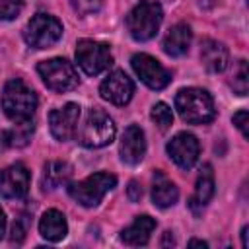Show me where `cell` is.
<instances>
[{
  "instance_id": "cell-1",
  "label": "cell",
  "mask_w": 249,
  "mask_h": 249,
  "mask_svg": "<svg viewBox=\"0 0 249 249\" xmlns=\"http://www.w3.org/2000/svg\"><path fill=\"white\" fill-rule=\"evenodd\" d=\"M2 109L10 121L29 123L37 111V95L23 80L14 78L2 89Z\"/></svg>"
},
{
  "instance_id": "cell-2",
  "label": "cell",
  "mask_w": 249,
  "mask_h": 249,
  "mask_svg": "<svg viewBox=\"0 0 249 249\" xmlns=\"http://www.w3.org/2000/svg\"><path fill=\"white\" fill-rule=\"evenodd\" d=\"M175 109L191 124H206L216 117L214 99L206 89L183 88L175 95Z\"/></svg>"
},
{
  "instance_id": "cell-3",
  "label": "cell",
  "mask_w": 249,
  "mask_h": 249,
  "mask_svg": "<svg viewBox=\"0 0 249 249\" xmlns=\"http://www.w3.org/2000/svg\"><path fill=\"white\" fill-rule=\"evenodd\" d=\"M163 19V10L156 0H140L126 16V29L132 39L148 41L152 39Z\"/></svg>"
},
{
  "instance_id": "cell-4",
  "label": "cell",
  "mask_w": 249,
  "mask_h": 249,
  "mask_svg": "<svg viewBox=\"0 0 249 249\" xmlns=\"http://www.w3.org/2000/svg\"><path fill=\"white\" fill-rule=\"evenodd\" d=\"M115 132L117 128L113 119L99 107H93L88 111L82 126L76 132V138L86 148H103L113 142Z\"/></svg>"
},
{
  "instance_id": "cell-5",
  "label": "cell",
  "mask_w": 249,
  "mask_h": 249,
  "mask_svg": "<svg viewBox=\"0 0 249 249\" xmlns=\"http://www.w3.org/2000/svg\"><path fill=\"white\" fill-rule=\"evenodd\" d=\"M117 187V177L113 173H105V171H99V173H93L89 177H86L84 181H78V183H70L68 185V195L82 206L86 208H93L97 206L103 196Z\"/></svg>"
},
{
  "instance_id": "cell-6",
  "label": "cell",
  "mask_w": 249,
  "mask_h": 249,
  "mask_svg": "<svg viewBox=\"0 0 249 249\" xmlns=\"http://www.w3.org/2000/svg\"><path fill=\"white\" fill-rule=\"evenodd\" d=\"M62 37V23L49 14H37L29 19L23 39L33 49H49Z\"/></svg>"
},
{
  "instance_id": "cell-7",
  "label": "cell",
  "mask_w": 249,
  "mask_h": 249,
  "mask_svg": "<svg viewBox=\"0 0 249 249\" xmlns=\"http://www.w3.org/2000/svg\"><path fill=\"white\" fill-rule=\"evenodd\" d=\"M37 72L43 78L45 86L53 91H70L80 82V78L76 74V68L66 58L43 60V62H39Z\"/></svg>"
},
{
  "instance_id": "cell-8",
  "label": "cell",
  "mask_w": 249,
  "mask_h": 249,
  "mask_svg": "<svg viewBox=\"0 0 249 249\" xmlns=\"http://www.w3.org/2000/svg\"><path fill=\"white\" fill-rule=\"evenodd\" d=\"M76 62L88 76H97L113 64V56L105 43L80 39L76 45Z\"/></svg>"
},
{
  "instance_id": "cell-9",
  "label": "cell",
  "mask_w": 249,
  "mask_h": 249,
  "mask_svg": "<svg viewBox=\"0 0 249 249\" xmlns=\"http://www.w3.org/2000/svg\"><path fill=\"white\" fill-rule=\"evenodd\" d=\"M136 76L152 89H163L169 82H171V74L169 70L160 62L156 60L154 56L146 54V53H140V54H134L132 60H130Z\"/></svg>"
},
{
  "instance_id": "cell-10",
  "label": "cell",
  "mask_w": 249,
  "mask_h": 249,
  "mask_svg": "<svg viewBox=\"0 0 249 249\" xmlns=\"http://www.w3.org/2000/svg\"><path fill=\"white\" fill-rule=\"evenodd\" d=\"M167 154L181 169H191L198 160L200 144L191 132H179L167 142Z\"/></svg>"
},
{
  "instance_id": "cell-11",
  "label": "cell",
  "mask_w": 249,
  "mask_h": 249,
  "mask_svg": "<svg viewBox=\"0 0 249 249\" xmlns=\"http://www.w3.org/2000/svg\"><path fill=\"white\" fill-rule=\"evenodd\" d=\"M99 93L105 101H109L113 105H126L134 93V84L123 70H113L101 82Z\"/></svg>"
},
{
  "instance_id": "cell-12",
  "label": "cell",
  "mask_w": 249,
  "mask_h": 249,
  "mask_svg": "<svg viewBox=\"0 0 249 249\" xmlns=\"http://www.w3.org/2000/svg\"><path fill=\"white\" fill-rule=\"evenodd\" d=\"M78 119H80V105L78 103H66L60 109H53L49 113V124H51L53 136L60 142L70 140L76 134Z\"/></svg>"
},
{
  "instance_id": "cell-13",
  "label": "cell",
  "mask_w": 249,
  "mask_h": 249,
  "mask_svg": "<svg viewBox=\"0 0 249 249\" xmlns=\"http://www.w3.org/2000/svg\"><path fill=\"white\" fill-rule=\"evenodd\" d=\"M29 191V171L23 163L0 169V196L21 198Z\"/></svg>"
},
{
  "instance_id": "cell-14",
  "label": "cell",
  "mask_w": 249,
  "mask_h": 249,
  "mask_svg": "<svg viewBox=\"0 0 249 249\" xmlns=\"http://www.w3.org/2000/svg\"><path fill=\"white\" fill-rule=\"evenodd\" d=\"M121 160L128 165H138L144 160L146 154V140H144V132L138 124H130L123 138H121Z\"/></svg>"
},
{
  "instance_id": "cell-15",
  "label": "cell",
  "mask_w": 249,
  "mask_h": 249,
  "mask_svg": "<svg viewBox=\"0 0 249 249\" xmlns=\"http://www.w3.org/2000/svg\"><path fill=\"white\" fill-rule=\"evenodd\" d=\"M200 60L208 72H214V74L224 72L228 68V62H230L228 47L220 41L204 39L200 45Z\"/></svg>"
},
{
  "instance_id": "cell-16",
  "label": "cell",
  "mask_w": 249,
  "mask_h": 249,
  "mask_svg": "<svg viewBox=\"0 0 249 249\" xmlns=\"http://www.w3.org/2000/svg\"><path fill=\"white\" fill-rule=\"evenodd\" d=\"M154 230H156V220L154 218H150L148 214L136 216L134 222L121 231V241L126 243V245H132V247L146 245Z\"/></svg>"
},
{
  "instance_id": "cell-17",
  "label": "cell",
  "mask_w": 249,
  "mask_h": 249,
  "mask_svg": "<svg viewBox=\"0 0 249 249\" xmlns=\"http://www.w3.org/2000/svg\"><path fill=\"white\" fill-rule=\"evenodd\" d=\"M191 39H193L191 27L187 23H175L165 33L161 47L169 56H183L191 47Z\"/></svg>"
},
{
  "instance_id": "cell-18",
  "label": "cell",
  "mask_w": 249,
  "mask_h": 249,
  "mask_svg": "<svg viewBox=\"0 0 249 249\" xmlns=\"http://www.w3.org/2000/svg\"><path fill=\"white\" fill-rule=\"evenodd\" d=\"M179 191L171 179H167L165 173L154 171V183H152V200L160 208H169L177 202Z\"/></svg>"
},
{
  "instance_id": "cell-19",
  "label": "cell",
  "mask_w": 249,
  "mask_h": 249,
  "mask_svg": "<svg viewBox=\"0 0 249 249\" xmlns=\"http://www.w3.org/2000/svg\"><path fill=\"white\" fill-rule=\"evenodd\" d=\"M39 231L47 241H53V243L64 239L68 233V224H66L64 214L54 208L47 210L39 220Z\"/></svg>"
},
{
  "instance_id": "cell-20",
  "label": "cell",
  "mask_w": 249,
  "mask_h": 249,
  "mask_svg": "<svg viewBox=\"0 0 249 249\" xmlns=\"http://www.w3.org/2000/svg\"><path fill=\"white\" fill-rule=\"evenodd\" d=\"M214 195V175H212V167L206 163L202 169H200V175L196 179V187H195V195L191 196L189 200V206L198 212V208L206 206L208 200L212 198Z\"/></svg>"
},
{
  "instance_id": "cell-21",
  "label": "cell",
  "mask_w": 249,
  "mask_h": 249,
  "mask_svg": "<svg viewBox=\"0 0 249 249\" xmlns=\"http://www.w3.org/2000/svg\"><path fill=\"white\" fill-rule=\"evenodd\" d=\"M72 177V165L66 161H49L43 171V185L45 189H56Z\"/></svg>"
},
{
  "instance_id": "cell-22",
  "label": "cell",
  "mask_w": 249,
  "mask_h": 249,
  "mask_svg": "<svg viewBox=\"0 0 249 249\" xmlns=\"http://www.w3.org/2000/svg\"><path fill=\"white\" fill-rule=\"evenodd\" d=\"M31 132H33L31 121L29 123H16L14 128L4 130L0 134V144L2 146H8V148H21V146H25L29 142Z\"/></svg>"
},
{
  "instance_id": "cell-23",
  "label": "cell",
  "mask_w": 249,
  "mask_h": 249,
  "mask_svg": "<svg viewBox=\"0 0 249 249\" xmlns=\"http://www.w3.org/2000/svg\"><path fill=\"white\" fill-rule=\"evenodd\" d=\"M231 88L237 95H247L249 89V72H247V60H237L233 66V74H231Z\"/></svg>"
},
{
  "instance_id": "cell-24",
  "label": "cell",
  "mask_w": 249,
  "mask_h": 249,
  "mask_svg": "<svg viewBox=\"0 0 249 249\" xmlns=\"http://www.w3.org/2000/svg\"><path fill=\"white\" fill-rule=\"evenodd\" d=\"M152 121H154L161 130L169 128V126L173 124V113H171L169 105L163 103V101L156 103V105L152 107Z\"/></svg>"
},
{
  "instance_id": "cell-25",
  "label": "cell",
  "mask_w": 249,
  "mask_h": 249,
  "mask_svg": "<svg viewBox=\"0 0 249 249\" xmlns=\"http://www.w3.org/2000/svg\"><path fill=\"white\" fill-rule=\"evenodd\" d=\"M21 12V0H0V19L8 21L18 18Z\"/></svg>"
},
{
  "instance_id": "cell-26",
  "label": "cell",
  "mask_w": 249,
  "mask_h": 249,
  "mask_svg": "<svg viewBox=\"0 0 249 249\" xmlns=\"http://www.w3.org/2000/svg\"><path fill=\"white\" fill-rule=\"evenodd\" d=\"M103 0H72V8L80 14V16H88V14H93L101 8Z\"/></svg>"
},
{
  "instance_id": "cell-27",
  "label": "cell",
  "mask_w": 249,
  "mask_h": 249,
  "mask_svg": "<svg viewBox=\"0 0 249 249\" xmlns=\"http://www.w3.org/2000/svg\"><path fill=\"white\" fill-rule=\"evenodd\" d=\"M247 119H249V113H247L245 109H241V111H237V113L233 115V124L241 130L243 138H247V136H249V130H247Z\"/></svg>"
},
{
  "instance_id": "cell-28",
  "label": "cell",
  "mask_w": 249,
  "mask_h": 249,
  "mask_svg": "<svg viewBox=\"0 0 249 249\" xmlns=\"http://www.w3.org/2000/svg\"><path fill=\"white\" fill-rule=\"evenodd\" d=\"M25 231H27V228L23 226V222L16 220V224L12 226V243H21L25 237Z\"/></svg>"
},
{
  "instance_id": "cell-29",
  "label": "cell",
  "mask_w": 249,
  "mask_h": 249,
  "mask_svg": "<svg viewBox=\"0 0 249 249\" xmlns=\"http://www.w3.org/2000/svg\"><path fill=\"white\" fill-rule=\"evenodd\" d=\"M126 196H128L130 202H138L142 198V187L136 181H130L128 183V189H126Z\"/></svg>"
},
{
  "instance_id": "cell-30",
  "label": "cell",
  "mask_w": 249,
  "mask_h": 249,
  "mask_svg": "<svg viewBox=\"0 0 249 249\" xmlns=\"http://www.w3.org/2000/svg\"><path fill=\"white\" fill-rule=\"evenodd\" d=\"M4 230H6V214H4V210L0 208V239H2V235H4Z\"/></svg>"
},
{
  "instance_id": "cell-31",
  "label": "cell",
  "mask_w": 249,
  "mask_h": 249,
  "mask_svg": "<svg viewBox=\"0 0 249 249\" xmlns=\"http://www.w3.org/2000/svg\"><path fill=\"white\" fill-rule=\"evenodd\" d=\"M161 245L165 247V245H175V241H173V235H171V231H165V235H163V241H161Z\"/></svg>"
},
{
  "instance_id": "cell-32",
  "label": "cell",
  "mask_w": 249,
  "mask_h": 249,
  "mask_svg": "<svg viewBox=\"0 0 249 249\" xmlns=\"http://www.w3.org/2000/svg\"><path fill=\"white\" fill-rule=\"evenodd\" d=\"M247 230H249L247 226H243V230H241V245H243L245 249L249 247V241H247Z\"/></svg>"
},
{
  "instance_id": "cell-33",
  "label": "cell",
  "mask_w": 249,
  "mask_h": 249,
  "mask_svg": "<svg viewBox=\"0 0 249 249\" xmlns=\"http://www.w3.org/2000/svg\"><path fill=\"white\" fill-rule=\"evenodd\" d=\"M189 245H191V247H208V243L202 241V239H191Z\"/></svg>"
},
{
  "instance_id": "cell-34",
  "label": "cell",
  "mask_w": 249,
  "mask_h": 249,
  "mask_svg": "<svg viewBox=\"0 0 249 249\" xmlns=\"http://www.w3.org/2000/svg\"><path fill=\"white\" fill-rule=\"evenodd\" d=\"M216 0H204V6H212Z\"/></svg>"
}]
</instances>
